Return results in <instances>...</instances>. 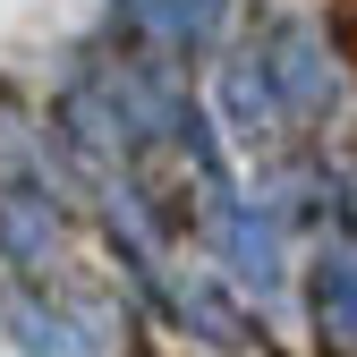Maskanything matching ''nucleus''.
I'll return each instance as SVG.
<instances>
[{"label": "nucleus", "mask_w": 357, "mask_h": 357, "mask_svg": "<svg viewBox=\"0 0 357 357\" xmlns=\"http://www.w3.org/2000/svg\"><path fill=\"white\" fill-rule=\"evenodd\" d=\"M9 332H17L34 357H94V349H85V332H77L68 315H52V306H34V298L9 306Z\"/></svg>", "instance_id": "1"}, {"label": "nucleus", "mask_w": 357, "mask_h": 357, "mask_svg": "<svg viewBox=\"0 0 357 357\" xmlns=\"http://www.w3.org/2000/svg\"><path fill=\"white\" fill-rule=\"evenodd\" d=\"M315 315H324L332 340H357V264H349V255L324 264V281H315Z\"/></svg>", "instance_id": "2"}, {"label": "nucleus", "mask_w": 357, "mask_h": 357, "mask_svg": "<svg viewBox=\"0 0 357 357\" xmlns=\"http://www.w3.org/2000/svg\"><path fill=\"white\" fill-rule=\"evenodd\" d=\"M324 43L340 52V68L357 77V0H332V9H324Z\"/></svg>", "instance_id": "3"}]
</instances>
